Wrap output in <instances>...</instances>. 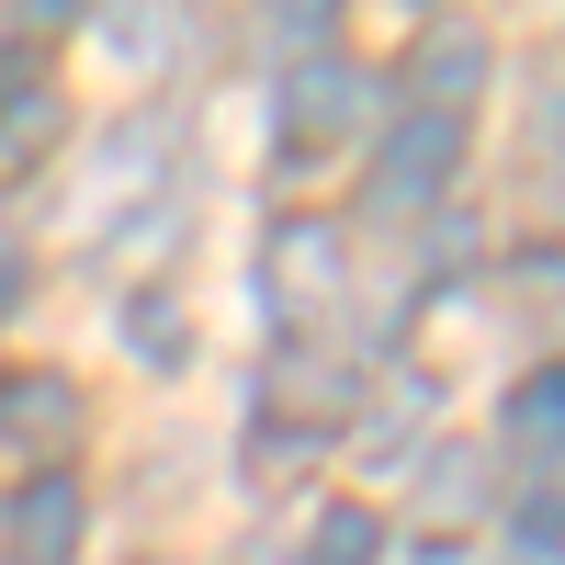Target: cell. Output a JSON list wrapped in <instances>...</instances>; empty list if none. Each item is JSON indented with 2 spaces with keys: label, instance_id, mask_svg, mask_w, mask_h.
Wrapping results in <instances>:
<instances>
[{
  "label": "cell",
  "instance_id": "cell-11",
  "mask_svg": "<svg viewBox=\"0 0 565 565\" xmlns=\"http://www.w3.org/2000/svg\"><path fill=\"white\" fill-rule=\"evenodd\" d=\"M125 340L148 351L159 373H181V362H193V317H181L170 295H125Z\"/></svg>",
  "mask_w": 565,
  "mask_h": 565
},
{
  "label": "cell",
  "instance_id": "cell-14",
  "mask_svg": "<svg viewBox=\"0 0 565 565\" xmlns=\"http://www.w3.org/2000/svg\"><path fill=\"white\" fill-rule=\"evenodd\" d=\"M418 463H441V476H430V509H441V521H463V509L487 498V476H476V452H418Z\"/></svg>",
  "mask_w": 565,
  "mask_h": 565
},
{
  "label": "cell",
  "instance_id": "cell-8",
  "mask_svg": "<svg viewBox=\"0 0 565 565\" xmlns=\"http://www.w3.org/2000/svg\"><path fill=\"white\" fill-rule=\"evenodd\" d=\"M430 373H385L373 385V407H362V463H407L418 452V430H430Z\"/></svg>",
  "mask_w": 565,
  "mask_h": 565
},
{
  "label": "cell",
  "instance_id": "cell-6",
  "mask_svg": "<svg viewBox=\"0 0 565 565\" xmlns=\"http://www.w3.org/2000/svg\"><path fill=\"white\" fill-rule=\"evenodd\" d=\"M407 90H418V114H463L487 90V23H418V45H407Z\"/></svg>",
  "mask_w": 565,
  "mask_h": 565
},
{
  "label": "cell",
  "instance_id": "cell-13",
  "mask_svg": "<svg viewBox=\"0 0 565 565\" xmlns=\"http://www.w3.org/2000/svg\"><path fill=\"white\" fill-rule=\"evenodd\" d=\"M328 34H340V12H328V0H295V12H271V45H282V57H328Z\"/></svg>",
  "mask_w": 565,
  "mask_h": 565
},
{
  "label": "cell",
  "instance_id": "cell-10",
  "mask_svg": "<svg viewBox=\"0 0 565 565\" xmlns=\"http://www.w3.org/2000/svg\"><path fill=\"white\" fill-rule=\"evenodd\" d=\"M373 554H385V521H373L362 498L317 509V532H306V565H373Z\"/></svg>",
  "mask_w": 565,
  "mask_h": 565
},
{
  "label": "cell",
  "instance_id": "cell-3",
  "mask_svg": "<svg viewBox=\"0 0 565 565\" xmlns=\"http://www.w3.org/2000/svg\"><path fill=\"white\" fill-rule=\"evenodd\" d=\"M452 170H463V114H396L385 148H373V204L418 215V204L452 193Z\"/></svg>",
  "mask_w": 565,
  "mask_h": 565
},
{
  "label": "cell",
  "instance_id": "cell-7",
  "mask_svg": "<svg viewBox=\"0 0 565 565\" xmlns=\"http://www.w3.org/2000/svg\"><path fill=\"white\" fill-rule=\"evenodd\" d=\"M0 430H12V441H34L45 463H57V452L90 430V396L68 385V373H45V362H34V373H0Z\"/></svg>",
  "mask_w": 565,
  "mask_h": 565
},
{
  "label": "cell",
  "instance_id": "cell-4",
  "mask_svg": "<svg viewBox=\"0 0 565 565\" xmlns=\"http://www.w3.org/2000/svg\"><path fill=\"white\" fill-rule=\"evenodd\" d=\"M159 181H170V125H159V114L114 125L103 148H90V226H103V238H114V226H136V215L159 204Z\"/></svg>",
  "mask_w": 565,
  "mask_h": 565
},
{
  "label": "cell",
  "instance_id": "cell-5",
  "mask_svg": "<svg viewBox=\"0 0 565 565\" xmlns=\"http://www.w3.org/2000/svg\"><path fill=\"white\" fill-rule=\"evenodd\" d=\"M12 565H68L79 554V532H90V498H79V476L68 463H34V476L12 487Z\"/></svg>",
  "mask_w": 565,
  "mask_h": 565
},
{
  "label": "cell",
  "instance_id": "cell-12",
  "mask_svg": "<svg viewBox=\"0 0 565 565\" xmlns=\"http://www.w3.org/2000/svg\"><path fill=\"white\" fill-rule=\"evenodd\" d=\"M57 125H68V103L57 90H12V114H0V159H34V148H57Z\"/></svg>",
  "mask_w": 565,
  "mask_h": 565
},
{
  "label": "cell",
  "instance_id": "cell-16",
  "mask_svg": "<svg viewBox=\"0 0 565 565\" xmlns=\"http://www.w3.org/2000/svg\"><path fill=\"white\" fill-rule=\"evenodd\" d=\"M0 306H23V249L0 238Z\"/></svg>",
  "mask_w": 565,
  "mask_h": 565
},
{
  "label": "cell",
  "instance_id": "cell-1",
  "mask_svg": "<svg viewBox=\"0 0 565 565\" xmlns=\"http://www.w3.org/2000/svg\"><path fill=\"white\" fill-rule=\"evenodd\" d=\"M340 282H351V238L328 215H271V238H260V306L282 328H317L328 306H340Z\"/></svg>",
  "mask_w": 565,
  "mask_h": 565
},
{
  "label": "cell",
  "instance_id": "cell-2",
  "mask_svg": "<svg viewBox=\"0 0 565 565\" xmlns=\"http://www.w3.org/2000/svg\"><path fill=\"white\" fill-rule=\"evenodd\" d=\"M362 103H373V79H362L351 57H306V68H282V103H271L282 159H317V148H340V136H362Z\"/></svg>",
  "mask_w": 565,
  "mask_h": 565
},
{
  "label": "cell",
  "instance_id": "cell-15",
  "mask_svg": "<svg viewBox=\"0 0 565 565\" xmlns=\"http://www.w3.org/2000/svg\"><path fill=\"white\" fill-rule=\"evenodd\" d=\"M521 554L532 565H565V498H532L521 509Z\"/></svg>",
  "mask_w": 565,
  "mask_h": 565
},
{
  "label": "cell",
  "instance_id": "cell-9",
  "mask_svg": "<svg viewBox=\"0 0 565 565\" xmlns=\"http://www.w3.org/2000/svg\"><path fill=\"white\" fill-rule=\"evenodd\" d=\"M509 452H532V463H565V362H543V373H521L509 385Z\"/></svg>",
  "mask_w": 565,
  "mask_h": 565
}]
</instances>
